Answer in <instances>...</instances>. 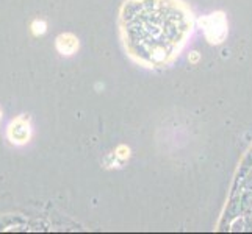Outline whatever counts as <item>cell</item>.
<instances>
[{
    "label": "cell",
    "instance_id": "1",
    "mask_svg": "<svg viewBox=\"0 0 252 234\" xmlns=\"http://www.w3.org/2000/svg\"><path fill=\"white\" fill-rule=\"evenodd\" d=\"M121 21L127 50L147 66L168 64L191 31V14L177 0H130Z\"/></svg>",
    "mask_w": 252,
    "mask_h": 234
},
{
    "label": "cell",
    "instance_id": "2",
    "mask_svg": "<svg viewBox=\"0 0 252 234\" xmlns=\"http://www.w3.org/2000/svg\"><path fill=\"white\" fill-rule=\"evenodd\" d=\"M201 25L205 31L207 39L210 41L212 44H220V42H222L224 38L227 36V22H225V17L221 13L204 17L201 21Z\"/></svg>",
    "mask_w": 252,
    "mask_h": 234
},
{
    "label": "cell",
    "instance_id": "3",
    "mask_svg": "<svg viewBox=\"0 0 252 234\" xmlns=\"http://www.w3.org/2000/svg\"><path fill=\"white\" fill-rule=\"evenodd\" d=\"M8 137L13 144L22 145L30 139V124L25 117H17L8 128Z\"/></svg>",
    "mask_w": 252,
    "mask_h": 234
},
{
    "label": "cell",
    "instance_id": "4",
    "mask_svg": "<svg viewBox=\"0 0 252 234\" xmlns=\"http://www.w3.org/2000/svg\"><path fill=\"white\" fill-rule=\"evenodd\" d=\"M57 49L62 52L63 55H72L74 52L79 49V41L69 33L62 34V36H58L57 39Z\"/></svg>",
    "mask_w": 252,
    "mask_h": 234
},
{
    "label": "cell",
    "instance_id": "5",
    "mask_svg": "<svg viewBox=\"0 0 252 234\" xmlns=\"http://www.w3.org/2000/svg\"><path fill=\"white\" fill-rule=\"evenodd\" d=\"M32 31H33V34H42L46 31V22L44 21H34L33 24H32Z\"/></svg>",
    "mask_w": 252,
    "mask_h": 234
}]
</instances>
